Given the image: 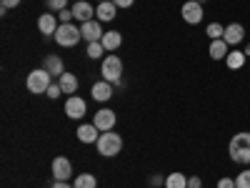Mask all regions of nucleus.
I'll return each instance as SVG.
<instances>
[{"instance_id": "obj_15", "label": "nucleus", "mask_w": 250, "mask_h": 188, "mask_svg": "<svg viewBox=\"0 0 250 188\" xmlns=\"http://www.w3.org/2000/svg\"><path fill=\"white\" fill-rule=\"evenodd\" d=\"M100 131L95 128V125L93 123H85V125H80V128H78V138H80V143H98V136Z\"/></svg>"}, {"instance_id": "obj_25", "label": "nucleus", "mask_w": 250, "mask_h": 188, "mask_svg": "<svg viewBox=\"0 0 250 188\" xmlns=\"http://www.w3.org/2000/svg\"><path fill=\"white\" fill-rule=\"evenodd\" d=\"M103 53H105V48H103L100 40H95V43H88V58H103Z\"/></svg>"}, {"instance_id": "obj_33", "label": "nucleus", "mask_w": 250, "mask_h": 188, "mask_svg": "<svg viewBox=\"0 0 250 188\" xmlns=\"http://www.w3.org/2000/svg\"><path fill=\"white\" fill-rule=\"evenodd\" d=\"M113 3H115L118 8H130V5L135 3V0H113Z\"/></svg>"}, {"instance_id": "obj_10", "label": "nucleus", "mask_w": 250, "mask_h": 188, "mask_svg": "<svg viewBox=\"0 0 250 188\" xmlns=\"http://www.w3.org/2000/svg\"><path fill=\"white\" fill-rule=\"evenodd\" d=\"M80 33H83V38H85L88 43H95V40H100L103 35H105L103 28H100V20H88V23H83Z\"/></svg>"}, {"instance_id": "obj_9", "label": "nucleus", "mask_w": 250, "mask_h": 188, "mask_svg": "<svg viewBox=\"0 0 250 188\" xmlns=\"http://www.w3.org/2000/svg\"><path fill=\"white\" fill-rule=\"evenodd\" d=\"M180 13H183V20H185V23H190V25H198L203 20V5L195 3V0H188Z\"/></svg>"}, {"instance_id": "obj_1", "label": "nucleus", "mask_w": 250, "mask_h": 188, "mask_svg": "<svg viewBox=\"0 0 250 188\" xmlns=\"http://www.w3.org/2000/svg\"><path fill=\"white\" fill-rule=\"evenodd\" d=\"M228 153L230 158L240 165H248L250 163V133L243 131V133H235L230 138V145H228Z\"/></svg>"}, {"instance_id": "obj_12", "label": "nucleus", "mask_w": 250, "mask_h": 188, "mask_svg": "<svg viewBox=\"0 0 250 188\" xmlns=\"http://www.w3.org/2000/svg\"><path fill=\"white\" fill-rule=\"evenodd\" d=\"M90 95H93L95 100H100V103H105L108 98H113V83H108V80H98V83H93Z\"/></svg>"}, {"instance_id": "obj_38", "label": "nucleus", "mask_w": 250, "mask_h": 188, "mask_svg": "<svg viewBox=\"0 0 250 188\" xmlns=\"http://www.w3.org/2000/svg\"><path fill=\"white\" fill-rule=\"evenodd\" d=\"M98 3H105V0H98Z\"/></svg>"}, {"instance_id": "obj_26", "label": "nucleus", "mask_w": 250, "mask_h": 188, "mask_svg": "<svg viewBox=\"0 0 250 188\" xmlns=\"http://www.w3.org/2000/svg\"><path fill=\"white\" fill-rule=\"evenodd\" d=\"M235 188H250V171H243L235 176Z\"/></svg>"}, {"instance_id": "obj_21", "label": "nucleus", "mask_w": 250, "mask_h": 188, "mask_svg": "<svg viewBox=\"0 0 250 188\" xmlns=\"http://www.w3.org/2000/svg\"><path fill=\"white\" fill-rule=\"evenodd\" d=\"M228 43L220 38V40H210V58L213 60H223V58H228Z\"/></svg>"}, {"instance_id": "obj_36", "label": "nucleus", "mask_w": 250, "mask_h": 188, "mask_svg": "<svg viewBox=\"0 0 250 188\" xmlns=\"http://www.w3.org/2000/svg\"><path fill=\"white\" fill-rule=\"evenodd\" d=\"M243 53H245V55H250V43L245 46V50H243Z\"/></svg>"}, {"instance_id": "obj_24", "label": "nucleus", "mask_w": 250, "mask_h": 188, "mask_svg": "<svg viewBox=\"0 0 250 188\" xmlns=\"http://www.w3.org/2000/svg\"><path fill=\"white\" fill-rule=\"evenodd\" d=\"M205 33H208V38H210V40H220L223 33H225V28L220 23H210V25L205 28Z\"/></svg>"}, {"instance_id": "obj_32", "label": "nucleus", "mask_w": 250, "mask_h": 188, "mask_svg": "<svg viewBox=\"0 0 250 188\" xmlns=\"http://www.w3.org/2000/svg\"><path fill=\"white\" fill-rule=\"evenodd\" d=\"M0 5H3V8L8 10V8H15V5H20V0H0Z\"/></svg>"}, {"instance_id": "obj_27", "label": "nucleus", "mask_w": 250, "mask_h": 188, "mask_svg": "<svg viewBox=\"0 0 250 188\" xmlns=\"http://www.w3.org/2000/svg\"><path fill=\"white\" fill-rule=\"evenodd\" d=\"M45 5H48L50 10L60 13V10H65V8H68V0H45Z\"/></svg>"}, {"instance_id": "obj_14", "label": "nucleus", "mask_w": 250, "mask_h": 188, "mask_svg": "<svg viewBox=\"0 0 250 188\" xmlns=\"http://www.w3.org/2000/svg\"><path fill=\"white\" fill-rule=\"evenodd\" d=\"M58 15H53V13H45V15H40L38 18V30L43 33V35H55V30H58V20H55Z\"/></svg>"}, {"instance_id": "obj_6", "label": "nucleus", "mask_w": 250, "mask_h": 188, "mask_svg": "<svg viewBox=\"0 0 250 188\" xmlns=\"http://www.w3.org/2000/svg\"><path fill=\"white\" fill-rule=\"evenodd\" d=\"M115 120H118V116H115V111H110V108H103V111H98L95 113V118H93V125L98 131H113V125H115Z\"/></svg>"}, {"instance_id": "obj_13", "label": "nucleus", "mask_w": 250, "mask_h": 188, "mask_svg": "<svg viewBox=\"0 0 250 188\" xmlns=\"http://www.w3.org/2000/svg\"><path fill=\"white\" fill-rule=\"evenodd\" d=\"M93 5L90 3H85V0H75L73 3V15H75V20H80V23H88V20H93Z\"/></svg>"}, {"instance_id": "obj_18", "label": "nucleus", "mask_w": 250, "mask_h": 188, "mask_svg": "<svg viewBox=\"0 0 250 188\" xmlns=\"http://www.w3.org/2000/svg\"><path fill=\"white\" fill-rule=\"evenodd\" d=\"M100 43H103V48H105V50H118L120 43H123V35L118 30H110V33H105V35L100 38Z\"/></svg>"}, {"instance_id": "obj_22", "label": "nucleus", "mask_w": 250, "mask_h": 188, "mask_svg": "<svg viewBox=\"0 0 250 188\" xmlns=\"http://www.w3.org/2000/svg\"><path fill=\"white\" fill-rule=\"evenodd\" d=\"M165 188H188V176L183 173H170V176H165Z\"/></svg>"}, {"instance_id": "obj_28", "label": "nucleus", "mask_w": 250, "mask_h": 188, "mask_svg": "<svg viewBox=\"0 0 250 188\" xmlns=\"http://www.w3.org/2000/svg\"><path fill=\"white\" fill-rule=\"evenodd\" d=\"M58 18H60V23H73V8H65V10H60L58 13Z\"/></svg>"}, {"instance_id": "obj_16", "label": "nucleus", "mask_w": 250, "mask_h": 188, "mask_svg": "<svg viewBox=\"0 0 250 188\" xmlns=\"http://www.w3.org/2000/svg\"><path fill=\"white\" fill-rule=\"evenodd\" d=\"M98 20H113L118 15V5L113 0H105V3H98V10H95Z\"/></svg>"}, {"instance_id": "obj_8", "label": "nucleus", "mask_w": 250, "mask_h": 188, "mask_svg": "<svg viewBox=\"0 0 250 188\" xmlns=\"http://www.w3.org/2000/svg\"><path fill=\"white\" fill-rule=\"evenodd\" d=\"M53 176H55V181H68L70 176H73V163H70V158H65V156H58L55 161H53Z\"/></svg>"}, {"instance_id": "obj_7", "label": "nucleus", "mask_w": 250, "mask_h": 188, "mask_svg": "<svg viewBox=\"0 0 250 188\" xmlns=\"http://www.w3.org/2000/svg\"><path fill=\"white\" fill-rule=\"evenodd\" d=\"M85 111H88V103L83 100V98H78V95H70V98L65 100V116H68V118H73V120H80L83 116H85Z\"/></svg>"}, {"instance_id": "obj_30", "label": "nucleus", "mask_w": 250, "mask_h": 188, "mask_svg": "<svg viewBox=\"0 0 250 188\" xmlns=\"http://www.w3.org/2000/svg\"><path fill=\"white\" fill-rule=\"evenodd\" d=\"M218 188H235V178H220Z\"/></svg>"}, {"instance_id": "obj_5", "label": "nucleus", "mask_w": 250, "mask_h": 188, "mask_svg": "<svg viewBox=\"0 0 250 188\" xmlns=\"http://www.w3.org/2000/svg\"><path fill=\"white\" fill-rule=\"evenodd\" d=\"M25 86H28V91L35 93V95H38V93H48V88H50V73H48L45 68H38V70L28 73Z\"/></svg>"}, {"instance_id": "obj_17", "label": "nucleus", "mask_w": 250, "mask_h": 188, "mask_svg": "<svg viewBox=\"0 0 250 188\" xmlns=\"http://www.w3.org/2000/svg\"><path fill=\"white\" fill-rule=\"evenodd\" d=\"M58 83H60L62 93H68V95H75V91H78V78H75L73 73H62V75L58 78Z\"/></svg>"}, {"instance_id": "obj_23", "label": "nucleus", "mask_w": 250, "mask_h": 188, "mask_svg": "<svg viewBox=\"0 0 250 188\" xmlns=\"http://www.w3.org/2000/svg\"><path fill=\"white\" fill-rule=\"evenodd\" d=\"M75 188H98V178L93 173H80L75 176Z\"/></svg>"}, {"instance_id": "obj_4", "label": "nucleus", "mask_w": 250, "mask_h": 188, "mask_svg": "<svg viewBox=\"0 0 250 188\" xmlns=\"http://www.w3.org/2000/svg\"><path fill=\"white\" fill-rule=\"evenodd\" d=\"M100 75H103V80H108V83H120L123 60L118 55H105L103 58V66H100Z\"/></svg>"}, {"instance_id": "obj_29", "label": "nucleus", "mask_w": 250, "mask_h": 188, "mask_svg": "<svg viewBox=\"0 0 250 188\" xmlns=\"http://www.w3.org/2000/svg\"><path fill=\"white\" fill-rule=\"evenodd\" d=\"M60 93H62L60 83H50V88H48V93H45V95H48V98H58Z\"/></svg>"}, {"instance_id": "obj_37", "label": "nucleus", "mask_w": 250, "mask_h": 188, "mask_svg": "<svg viewBox=\"0 0 250 188\" xmlns=\"http://www.w3.org/2000/svg\"><path fill=\"white\" fill-rule=\"evenodd\" d=\"M195 3H200V5H203V3H205V0H195Z\"/></svg>"}, {"instance_id": "obj_20", "label": "nucleus", "mask_w": 250, "mask_h": 188, "mask_svg": "<svg viewBox=\"0 0 250 188\" xmlns=\"http://www.w3.org/2000/svg\"><path fill=\"white\" fill-rule=\"evenodd\" d=\"M45 70L50 73V75H62L65 73V66H62V58H58V55H48L45 58Z\"/></svg>"}, {"instance_id": "obj_3", "label": "nucleus", "mask_w": 250, "mask_h": 188, "mask_svg": "<svg viewBox=\"0 0 250 188\" xmlns=\"http://www.w3.org/2000/svg\"><path fill=\"white\" fill-rule=\"evenodd\" d=\"M80 38H83V33H80V28H75L73 23H60L58 30H55V43L62 46V48H73V46H78V40H80Z\"/></svg>"}, {"instance_id": "obj_19", "label": "nucleus", "mask_w": 250, "mask_h": 188, "mask_svg": "<svg viewBox=\"0 0 250 188\" xmlns=\"http://www.w3.org/2000/svg\"><path fill=\"white\" fill-rule=\"evenodd\" d=\"M245 60H248V55L243 50H230L228 58H225V63H228V68H230V70H240L245 66Z\"/></svg>"}, {"instance_id": "obj_11", "label": "nucleus", "mask_w": 250, "mask_h": 188, "mask_svg": "<svg viewBox=\"0 0 250 188\" xmlns=\"http://www.w3.org/2000/svg\"><path fill=\"white\" fill-rule=\"evenodd\" d=\"M223 40H225L228 46H238V43H243V40H245V28H243L240 23L228 25L225 33H223Z\"/></svg>"}, {"instance_id": "obj_2", "label": "nucleus", "mask_w": 250, "mask_h": 188, "mask_svg": "<svg viewBox=\"0 0 250 188\" xmlns=\"http://www.w3.org/2000/svg\"><path fill=\"white\" fill-rule=\"evenodd\" d=\"M98 153L100 156H105V158H115L120 151H123V138L113 131H105L100 138H98Z\"/></svg>"}, {"instance_id": "obj_31", "label": "nucleus", "mask_w": 250, "mask_h": 188, "mask_svg": "<svg viewBox=\"0 0 250 188\" xmlns=\"http://www.w3.org/2000/svg\"><path fill=\"white\" fill-rule=\"evenodd\" d=\"M188 188H203L200 178H198V176H190V178H188Z\"/></svg>"}, {"instance_id": "obj_34", "label": "nucleus", "mask_w": 250, "mask_h": 188, "mask_svg": "<svg viewBox=\"0 0 250 188\" xmlns=\"http://www.w3.org/2000/svg\"><path fill=\"white\" fill-rule=\"evenodd\" d=\"M150 186H155V188H158V186H165V178H163V176H153V178H150Z\"/></svg>"}, {"instance_id": "obj_35", "label": "nucleus", "mask_w": 250, "mask_h": 188, "mask_svg": "<svg viewBox=\"0 0 250 188\" xmlns=\"http://www.w3.org/2000/svg\"><path fill=\"white\" fill-rule=\"evenodd\" d=\"M53 188H75V186H70L68 181H55V183H53Z\"/></svg>"}]
</instances>
